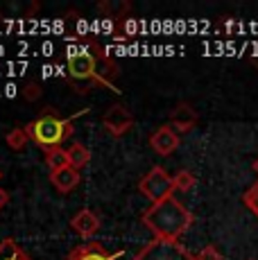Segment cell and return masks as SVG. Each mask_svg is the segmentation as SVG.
Returning a JSON list of instances; mask_svg holds the SVG:
<instances>
[{
	"label": "cell",
	"instance_id": "15",
	"mask_svg": "<svg viewBox=\"0 0 258 260\" xmlns=\"http://www.w3.org/2000/svg\"><path fill=\"white\" fill-rule=\"evenodd\" d=\"M27 143H29V136H27L25 129L16 127V129H12V132L7 134V145L14 149V152H21Z\"/></svg>",
	"mask_w": 258,
	"mask_h": 260
},
{
	"label": "cell",
	"instance_id": "8",
	"mask_svg": "<svg viewBox=\"0 0 258 260\" xmlns=\"http://www.w3.org/2000/svg\"><path fill=\"white\" fill-rule=\"evenodd\" d=\"M122 251H107L100 242H86L68 253V260H120Z\"/></svg>",
	"mask_w": 258,
	"mask_h": 260
},
{
	"label": "cell",
	"instance_id": "14",
	"mask_svg": "<svg viewBox=\"0 0 258 260\" xmlns=\"http://www.w3.org/2000/svg\"><path fill=\"white\" fill-rule=\"evenodd\" d=\"M46 166H48V170H50V174L59 172V170H63V168H68V152L66 149H61V147L48 152L46 154Z\"/></svg>",
	"mask_w": 258,
	"mask_h": 260
},
{
	"label": "cell",
	"instance_id": "6",
	"mask_svg": "<svg viewBox=\"0 0 258 260\" xmlns=\"http://www.w3.org/2000/svg\"><path fill=\"white\" fill-rule=\"evenodd\" d=\"M102 124L111 136H122V134H127L129 129L134 127V116L129 113L127 107L113 104V107H109V111L102 116Z\"/></svg>",
	"mask_w": 258,
	"mask_h": 260
},
{
	"label": "cell",
	"instance_id": "9",
	"mask_svg": "<svg viewBox=\"0 0 258 260\" xmlns=\"http://www.w3.org/2000/svg\"><path fill=\"white\" fill-rule=\"evenodd\" d=\"M71 226L77 236L88 238V236H93V233H98V229H100V217H98V213L91 211V208H82V211L75 213V217L71 219Z\"/></svg>",
	"mask_w": 258,
	"mask_h": 260
},
{
	"label": "cell",
	"instance_id": "10",
	"mask_svg": "<svg viewBox=\"0 0 258 260\" xmlns=\"http://www.w3.org/2000/svg\"><path fill=\"white\" fill-rule=\"evenodd\" d=\"M195 124H197V113L192 111L190 104L179 102V104H177V107L170 111V127L175 129V132L186 134V132H190Z\"/></svg>",
	"mask_w": 258,
	"mask_h": 260
},
{
	"label": "cell",
	"instance_id": "13",
	"mask_svg": "<svg viewBox=\"0 0 258 260\" xmlns=\"http://www.w3.org/2000/svg\"><path fill=\"white\" fill-rule=\"evenodd\" d=\"M0 260H32L12 238L0 242Z\"/></svg>",
	"mask_w": 258,
	"mask_h": 260
},
{
	"label": "cell",
	"instance_id": "21",
	"mask_svg": "<svg viewBox=\"0 0 258 260\" xmlns=\"http://www.w3.org/2000/svg\"><path fill=\"white\" fill-rule=\"evenodd\" d=\"M254 170H256V174H258V158H256V161H254Z\"/></svg>",
	"mask_w": 258,
	"mask_h": 260
},
{
	"label": "cell",
	"instance_id": "11",
	"mask_svg": "<svg viewBox=\"0 0 258 260\" xmlns=\"http://www.w3.org/2000/svg\"><path fill=\"white\" fill-rule=\"evenodd\" d=\"M50 181H52V186L57 188L59 192H73V190L79 186V170L68 166V168L59 170V172H52Z\"/></svg>",
	"mask_w": 258,
	"mask_h": 260
},
{
	"label": "cell",
	"instance_id": "7",
	"mask_svg": "<svg viewBox=\"0 0 258 260\" xmlns=\"http://www.w3.org/2000/svg\"><path fill=\"white\" fill-rule=\"evenodd\" d=\"M150 145L158 156H170V154L179 147V134H177L170 124H163V127H158L150 136Z\"/></svg>",
	"mask_w": 258,
	"mask_h": 260
},
{
	"label": "cell",
	"instance_id": "3",
	"mask_svg": "<svg viewBox=\"0 0 258 260\" xmlns=\"http://www.w3.org/2000/svg\"><path fill=\"white\" fill-rule=\"evenodd\" d=\"M25 132L29 141L48 154L52 149H59L68 141V136H73V118H59L54 111H46L37 120H32Z\"/></svg>",
	"mask_w": 258,
	"mask_h": 260
},
{
	"label": "cell",
	"instance_id": "20",
	"mask_svg": "<svg viewBox=\"0 0 258 260\" xmlns=\"http://www.w3.org/2000/svg\"><path fill=\"white\" fill-rule=\"evenodd\" d=\"M7 202H9V194H7V190H3V188H0V211H3V208L7 206Z\"/></svg>",
	"mask_w": 258,
	"mask_h": 260
},
{
	"label": "cell",
	"instance_id": "22",
	"mask_svg": "<svg viewBox=\"0 0 258 260\" xmlns=\"http://www.w3.org/2000/svg\"><path fill=\"white\" fill-rule=\"evenodd\" d=\"M0 179H3V172H0Z\"/></svg>",
	"mask_w": 258,
	"mask_h": 260
},
{
	"label": "cell",
	"instance_id": "19",
	"mask_svg": "<svg viewBox=\"0 0 258 260\" xmlns=\"http://www.w3.org/2000/svg\"><path fill=\"white\" fill-rule=\"evenodd\" d=\"M27 100H37L39 98V95H41V91H39V86H37V84H29V86H27Z\"/></svg>",
	"mask_w": 258,
	"mask_h": 260
},
{
	"label": "cell",
	"instance_id": "18",
	"mask_svg": "<svg viewBox=\"0 0 258 260\" xmlns=\"http://www.w3.org/2000/svg\"><path fill=\"white\" fill-rule=\"evenodd\" d=\"M195 260H222V253L217 251V247H213V244H206V247L195 256Z\"/></svg>",
	"mask_w": 258,
	"mask_h": 260
},
{
	"label": "cell",
	"instance_id": "4",
	"mask_svg": "<svg viewBox=\"0 0 258 260\" xmlns=\"http://www.w3.org/2000/svg\"><path fill=\"white\" fill-rule=\"evenodd\" d=\"M132 260H195V256L183 247L179 240L154 238L152 242H147Z\"/></svg>",
	"mask_w": 258,
	"mask_h": 260
},
{
	"label": "cell",
	"instance_id": "5",
	"mask_svg": "<svg viewBox=\"0 0 258 260\" xmlns=\"http://www.w3.org/2000/svg\"><path fill=\"white\" fill-rule=\"evenodd\" d=\"M138 188H141V192L145 194L152 204H156V202H163V199H168L172 194V190H175V177H170L166 170L156 166L141 179Z\"/></svg>",
	"mask_w": 258,
	"mask_h": 260
},
{
	"label": "cell",
	"instance_id": "16",
	"mask_svg": "<svg viewBox=\"0 0 258 260\" xmlns=\"http://www.w3.org/2000/svg\"><path fill=\"white\" fill-rule=\"evenodd\" d=\"M192 186H195V174H192L190 170H179V172L175 174V190L188 192V190H192Z\"/></svg>",
	"mask_w": 258,
	"mask_h": 260
},
{
	"label": "cell",
	"instance_id": "2",
	"mask_svg": "<svg viewBox=\"0 0 258 260\" xmlns=\"http://www.w3.org/2000/svg\"><path fill=\"white\" fill-rule=\"evenodd\" d=\"M143 224L161 240H179V236L190 229L192 213L170 194L163 202H156L143 213Z\"/></svg>",
	"mask_w": 258,
	"mask_h": 260
},
{
	"label": "cell",
	"instance_id": "12",
	"mask_svg": "<svg viewBox=\"0 0 258 260\" xmlns=\"http://www.w3.org/2000/svg\"><path fill=\"white\" fill-rule=\"evenodd\" d=\"M91 163V152H88L86 145L82 143H73L68 147V166L75 168V170H82Z\"/></svg>",
	"mask_w": 258,
	"mask_h": 260
},
{
	"label": "cell",
	"instance_id": "1",
	"mask_svg": "<svg viewBox=\"0 0 258 260\" xmlns=\"http://www.w3.org/2000/svg\"><path fill=\"white\" fill-rule=\"evenodd\" d=\"M68 77L73 82H79L84 86H104L113 93H120L113 84V79L120 75L118 66L104 54V50L93 39H86V46L75 50L66 57Z\"/></svg>",
	"mask_w": 258,
	"mask_h": 260
},
{
	"label": "cell",
	"instance_id": "17",
	"mask_svg": "<svg viewBox=\"0 0 258 260\" xmlns=\"http://www.w3.org/2000/svg\"><path fill=\"white\" fill-rule=\"evenodd\" d=\"M242 202H245V206L249 208V211H251V213H254L256 217H258V181H256L254 186H251V188L245 192V197H242Z\"/></svg>",
	"mask_w": 258,
	"mask_h": 260
},
{
	"label": "cell",
	"instance_id": "23",
	"mask_svg": "<svg viewBox=\"0 0 258 260\" xmlns=\"http://www.w3.org/2000/svg\"><path fill=\"white\" fill-rule=\"evenodd\" d=\"M249 260H254V258H249Z\"/></svg>",
	"mask_w": 258,
	"mask_h": 260
}]
</instances>
